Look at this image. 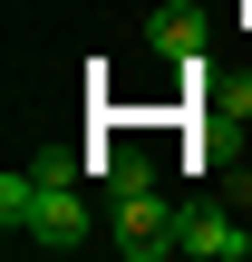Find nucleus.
Instances as JSON below:
<instances>
[{"mask_svg": "<svg viewBox=\"0 0 252 262\" xmlns=\"http://www.w3.org/2000/svg\"><path fill=\"white\" fill-rule=\"evenodd\" d=\"M107 243L126 262H165V253H185V214L165 204V185H126L117 214H107Z\"/></svg>", "mask_w": 252, "mask_h": 262, "instance_id": "nucleus-1", "label": "nucleus"}, {"mask_svg": "<svg viewBox=\"0 0 252 262\" xmlns=\"http://www.w3.org/2000/svg\"><path fill=\"white\" fill-rule=\"evenodd\" d=\"M39 185H49V194H39V224H29V243H39V253H78V243L97 233V204H87L78 185H58V175H39Z\"/></svg>", "mask_w": 252, "mask_h": 262, "instance_id": "nucleus-2", "label": "nucleus"}, {"mask_svg": "<svg viewBox=\"0 0 252 262\" xmlns=\"http://www.w3.org/2000/svg\"><path fill=\"white\" fill-rule=\"evenodd\" d=\"M146 49L175 58V68H204V19H194V10H155V19H146Z\"/></svg>", "mask_w": 252, "mask_h": 262, "instance_id": "nucleus-3", "label": "nucleus"}, {"mask_svg": "<svg viewBox=\"0 0 252 262\" xmlns=\"http://www.w3.org/2000/svg\"><path fill=\"white\" fill-rule=\"evenodd\" d=\"M185 253H194V262H243L252 233L233 224V214H185Z\"/></svg>", "mask_w": 252, "mask_h": 262, "instance_id": "nucleus-4", "label": "nucleus"}, {"mask_svg": "<svg viewBox=\"0 0 252 262\" xmlns=\"http://www.w3.org/2000/svg\"><path fill=\"white\" fill-rule=\"evenodd\" d=\"M39 194H49L39 165H10V175H0V224H10L19 243H29V224H39Z\"/></svg>", "mask_w": 252, "mask_h": 262, "instance_id": "nucleus-5", "label": "nucleus"}, {"mask_svg": "<svg viewBox=\"0 0 252 262\" xmlns=\"http://www.w3.org/2000/svg\"><path fill=\"white\" fill-rule=\"evenodd\" d=\"M223 117H252V78H233V88H223Z\"/></svg>", "mask_w": 252, "mask_h": 262, "instance_id": "nucleus-6", "label": "nucleus"}]
</instances>
